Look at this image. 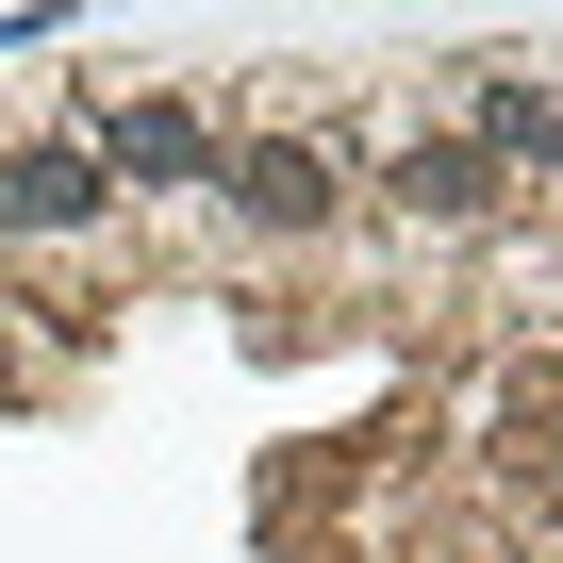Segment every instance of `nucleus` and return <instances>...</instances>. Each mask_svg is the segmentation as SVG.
Listing matches in <instances>:
<instances>
[{
	"mask_svg": "<svg viewBox=\"0 0 563 563\" xmlns=\"http://www.w3.org/2000/svg\"><path fill=\"white\" fill-rule=\"evenodd\" d=\"M216 183H232L249 232H316V216H332V166H316V150H249V166H216Z\"/></svg>",
	"mask_w": 563,
	"mask_h": 563,
	"instance_id": "f03ea898",
	"label": "nucleus"
},
{
	"mask_svg": "<svg viewBox=\"0 0 563 563\" xmlns=\"http://www.w3.org/2000/svg\"><path fill=\"white\" fill-rule=\"evenodd\" d=\"M117 166H133V183H216V133H199L183 100H133V117L100 133V183H117Z\"/></svg>",
	"mask_w": 563,
	"mask_h": 563,
	"instance_id": "f257e3e1",
	"label": "nucleus"
},
{
	"mask_svg": "<svg viewBox=\"0 0 563 563\" xmlns=\"http://www.w3.org/2000/svg\"><path fill=\"white\" fill-rule=\"evenodd\" d=\"M398 199H415V216H481V199H497V150H415Z\"/></svg>",
	"mask_w": 563,
	"mask_h": 563,
	"instance_id": "20e7f679",
	"label": "nucleus"
},
{
	"mask_svg": "<svg viewBox=\"0 0 563 563\" xmlns=\"http://www.w3.org/2000/svg\"><path fill=\"white\" fill-rule=\"evenodd\" d=\"M67 216H100V150H18L0 166V232H67Z\"/></svg>",
	"mask_w": 563,
	"mask_h": 563,
	"instance_id": "7ed1b4c3",
	"label": "nucleus"
}]
</instances>
